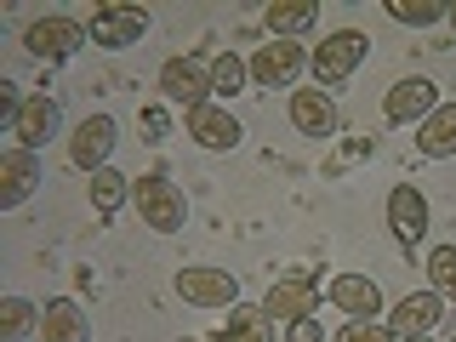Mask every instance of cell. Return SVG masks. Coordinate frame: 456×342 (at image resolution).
I'll return each mask as SVG.
<instances>
[{"label": "cell", "mask_w": 456, "mask_h": 342, "mask_svg": "<svg viewBox=\"0 0 456 342\" xmlns=\"http://www.w3.org/2000/svg\"><path fill=\"white\" fill-rule=\"evenodd\" d=\"M365 57H370L365 28H337V35H325L320 46L308 52V75H314L320 92H331V86H342L354 69H365Z\"/></svg>", "instance_id": "1"}, {"label": "cell", "mask_w": 456, "mask_h": 342, "mask_svg": "<svg viewBox=\"0 0 456 342\" xmlns=\"http://www.w3.org/2000/svg\"><path fill=\"white\" fill-rule=\"evenodd\" d=\"M132 206L154 234H177V228L189 223V200H183V189L166 177V171H149V177L132 183Z\"/></svg>", "instance_id": "2"}, {"label": "cell", "mask_w": 456, "mask_h": 342, "mask_svg": "<svg viewBox=\"0 0 456 342\" xmlns=\"http://www.w3.org/2000/svg\"><path fill=\"white\" fill-rule=\"evenodd\" d=\"M160 97L166 103H183V109L211 103V57H200V52L166 57L160 63Z\"/></svg>", "instance_id": "3"}, {"label": "cell", "mask_w": 456, "mask_h": 342, "mask_svg": "<svg viewBox=\"0 0 456 342\" xmlns=\"http://www.w3.org/2000/svg\"><path fill=\"white\" fill-rule=\"evenodd\" d=\"M86 23H75L69 12H46V18H35L23 28V46H28V57H46V63H69L80 46H86Z\"/></svg>", "instance_id": "4"}, {"label": "cell", "mask_w": 456, "mask_h": 342, "mask_svg": "<svg viewBox=\"0 0 456 342\" xmlns=\"http://www.w3.org/2000/svg\"><path fill=\"white\" fill-rule=\"evenodd\" d=\"M86 35H92V46H103V52H126V46H137V40L149 35V12L142 6H97L92 23H86Z\"/></svg>", "instance_id": "5"}, {"label": "cell", "mask_w": 456, "mask_h": 342, "mask_svg": "<svg viewBox=\"0 0 456 342\" xmlns=\"http://www.w3.org/2000/svg\"><path fill=\"white\" fill-rule=\"evenodd\" d=\"M183 126H189V137L200 142V149L211 154H228L240 149V137H246V126L228 114V103H200V109H183Z\"/></svg>", "instance_id": "6"}, {"label": "cell", "mask_w": 456, "mask_h": 342, "mask_svg": "<svg viewBox=\"0 0 456 342\" xmlns=\"http://www.w3.org/2000/svg\"><path fill=\"white\" fill-rule=\"evenodd\" d=\"M285 114H291V126L303 137H337V126H342V114L331 103V92H320V86H297L291 92V103H285Z\"/></svg>", "instance_id": "7"}, {"label": "cell", "mask_w": 456, "mask_h": 342, "mask_svg": "<svg viewBox=\"0 0 456 342\" xmlns=\"http://www.w3.org/2000/svg\"><path fill=\"white\" fill-rule=\"evenodd\" d=\"M177 297L194 303V308H234L240 303V280L228 274V268H183Z\"/></svg>", "instance_id": "8"}, {"label": "cell", "mask_w": 456, "mask_h": 342, "mask_svg": "<svg viewBox=\"0 0 456 342\" xmlns=\"http://www.w3.org/2000/svg\"><path fill=\"white\" fill-rule=\"evenodd\" d=\"M246 69H251V86H268V92H274V86H291L308 69V52L297 46V40H268Z\"/></svg>", "instance_id": "9"}, {"label": "cell", "mask_w": 456, "mask_h": 342, "mask_svg": "<svg viewBox=\"0 0 456 342\" xmlns=\"http://www.w3.org/2000/svg\"><path fill=\"white\" fill-rule=\"evenodd\" d=\"M114 114H86V120L75 126V137H69V160H75L80 171H103L109 154H114Z\"/></svg>", "instance_id": "10"}, {"label": "cell", "mask_w": 456, "mask_h": 342, "mask_svg": "<svg viewBox=\"0 0 456 342\" xmlns=\"http://www.w3.org/2000/svg\"><path fill=\"white\" fill-rule=\"evenodd\" d=\"M434 109H439V92H434V80H422V75L394 80L388 97H382V114H388V126H411V120L422 126Z\"/></svg>", "instance_id": "11"}, {"label": "cell", "mask_w": 456, "mask_h": 342, "mask_svg": "<svg viewBox=\"0 0 456 342\" xmlns=\"http://www.w3.org/2000/svg\"><path fill=\"white\" fill-rule=\"evenodd\" d=\"M388 228H394V240L405 251L422 246V240H428V194L411 189V183H399V189L388 194Z\"/></svg>", "instance_id": "12"}, {"label": "cell", "mask_w": 456, "mask_h": 342, "mask_svg": "<svg viewBox=\"0 0 456 342\" xmlns=\"http://www.w3.org/2000/svg\"><path fill=\"white\" fill-rule=\"evenodd\" d=\"M57 126H63V103L57 97H46V92H35L23 103V114H18V126H12V137H18V149H46V142L57 137Z\"/></svg>", "instance_id": "13"}, {"label": "cell", "mask_w": 456, "mask_h": 342, "mask_svg": "<svg viewBox=\"0 0 456 342\" xmlns=\"http://www.w3.org/2000/svg\"><path fill=\"white\" fill-rule=\"evenodd\" d=\"M439 314H445V297L439 291H411V297H399L388 308V331L394 337H422V331L439 325Z\"/></svg>", "instance_id": "14"}, {"label": "cell", "mask_w": 456, "mask_h": 342, "mask_svg": "<svg viewBox=\"0 0 456 342\" xmlns=\"http://www.w3.org/2000/svg\"><path fill=\"white\" fill-rule=\"evenodd\" d=\"M40 189V160L28 149H6L0 154V206H28V194Z\"/></svg>", "instance_id": "15"}, {"label": "cell", "mask_w": 456, "mask_h": 342, "mask_svg": "<svg viewBox=\"0 0 456 342\" xmlns=\"http://www.w3.org/2000/svg\"><path fill=\"white\" fill-rule=\"evenodd\" d=\"M263 308L274 314L280 325H297V320H314V308H320V297H314L308 280H274L263 297Z\"/></svg>", "instance_id": "16"}, {"label": "cell", "mask_w": 456, "mask_h": 342, "mask_svg": "<svg viewBox=\"0 0 456 342\" xmlns=\"http://www.w3.org/2000/svg\"><path fill=\"white\" fill-rule=\"evenodd\" d=\"M40 331H46V342H92V320L75 297H52L40 314Z\"/></svg>", "instance_id": "17"}, {"label": "cell", "mask_w": 456, "mask_h": 342, "mask_svg": "<svg viewBox=\"0 0 456 342\" xmlns=\"http://www.w3.org/2000/svg\"><path fill=\"white\" fill-rule=\"evenodd\" d=\"M331 303L348 314V320H377L382 291H377V280H365V274H337L331 280Z\"/></svg>", "instance_id": "18"}, {"label": "cell", "mask_w": 456, "mask_h": 342, "mask_svg": "<svg viewBox=\"0 0 456 342\" xmlns=\"http://www.w3.org/2000/svg\"><path fill=\"white\" fill-rule=\"evenodd\" d=\"M417 154H428V160H445V154H456V103H439L417 126Z\"/></svg>", "instance_id": "19"}, {"label": "cell", "mask_w": 456, "mask_h": 342, "mask_svg": "<svg viewBox=\"0 0 456 342\" xmlns=\"http://www.w3.org/2000/svg\"><path fill=\"white\" fill-rule=\"evenodd\" d=\"M274 314H268L263 303H234L228 308V342H274Z\"/></svg>", "instance_id": "20"}, {"label": "cell", "mask_w": 456, "mask_h": 342, "mask_svg": "<svg viewBox=\"0 0 456 342\" xmlns=\"http://www.w3.org/2000/svg\"><path fill=\"white\" fill-rule=\"evenodd\" d=\"M263 23L274 28L280 40H297L303 28H314V23H320V6H314V0H274Z\"/></svg>", "instance_id": "21"}, {"label": "cell", "mask_w": 456, "mask_h": 342, "mask_svg": "<svg viewBox=\"0 0 456 342\" xmlns=\"http://www.w3.org/2000/svg\"><path fill=\"white\" fill-rule=\"evenodd\" d=\"M251 86V69L240 63L234 52H223V57H211V103H234L240 92Z\"/></svg>", "instance_id": "22"}, {"label": "cell", "mask_w": 456, "mask_h": 342, "mask_svg": "<svg viewBox=\"0 0 456 342\" xmlns=\"http://www.w3.org/2000/svg\"><path fill=\"white\" fill-rule=\"evenodd\" d=\"M120 206H132V183H126L114 166L92 171V211H97V217H114Z\"/></svg>", "instance_id": "23"}, {"label": "cell", "mask_w": 456, "mask_h": 342, "mask_svg": "<svg viewBox=\"0 0 456 342\" xmlns=\"http://www.w3.org/2000/svg\"><path fill=\"white\" fill-rule=\"evenodd\" d=\"M28 325H40V314L23 297H0V342H23Z\"/></svg>", "instance_id": "24"}, {"label": "cell", "mask_w": 456, "mask_h": 342, "mask_svg": "<svg viewBox=\"0 0 456 342\" xmlns=\"http://www.w3.org/2000/svg\"><path fill=\"white\" fill-rule=\"evenodd\" d=\"M428 291L456 297V246H434V251H428Z\"/></svg>", "instance_id": "25"}, {"label": "cell", "mask_w": 456, "mask_h": 342, "mask_svg": "<svg viewBox=\"0 0 456 342\" xmlns=\"http://www.w3.org/2000/svg\"><path fill=\"white\" fill-rule=\"evenodd\" d=\"M388 18L411 23V28H428V23L445 18V6H434V0H388Z\"/></svg>", "instance_id": "26"}, {"label": "cell", "mask_w": 456, "mask_h": 342, "mask_svg": "<svg viewBox=\"0 0 456 342\" xmlns=\"http://www.w3.org/2000/svg\"><path fill=\"white\" fill-rule=\"evenodd\" d=\"M337 342H399V337L388 331V325H377V320H348Z\"/></svg>", "instance_id": "27"}, {"label": "cell", "mask_w": 456, "mask_h": 342, "mask_svg": "<svg viewBox=\"0 0 456 342\" xmlns=\"http://www.w3.org/2000/svg\"><path fill=\"white\" fill-rule=\"evenodd\" d=\"M137 114H142V137H149V142H160V137L171 132V120H166L160 103H149V109H137Z\"/></svg>", "instance_id": "28"}, {"label": "cell", "mask_w": 456, "mask_h": 342, "mask_svg": "<svg viewBox=\"0 0 456 342\" xmlns=\"http://www.w3.org/2000/svg\"><path fill=\"white\" fill-rule=\"evenodd\" d=\"M23 103H28V97L18 92V86H0V120H6V126H18V114H23Z\"/></svg>", "instance_id": "29"}, {"label": "cell", "mask_w": 456, "mask_h": 342, "mask_svg": "<svg viewBox=\"0 0 456 342\" xmlns=\"http://www.w3.org/2000/svg\"><path fill=\"white\" fill-rule=\"evenodd\" d=\"M285 331H291V342H325L320 320H297V325H285Z\"/></svg>", "instance_id": "30"}, {"label": "cell", "mask_w": 456, "mask_h": 342, "mask_svg": "<svg viewBox=\"0 0 456 342\" xmlns=\"http://www.w3.org/2000/svg\"><path fill=\"white\" fill-rule=\"evenodd\" d=\"M194 342H228V337H194Z\"/></svg>", "instance_id": "31"}, {"label": "cell", "mask_w": 456, "mask_h": 342, "mask_svg": "<svg viewBox=\"0 0 456 342\" xmlns=\"http://www.w3.org/2000/svg\"><path fill=\"white\" fill-rule=\"evenodd\" d=\"M399 342H428V337H399Z\"/></svg>", "instance_id": "32"}, {"label": "cell", "mask_w": 456, "mask_h": 342, "mask_svg": "<svg viewBox=\"0 0 456 342\" xmlns=\"http://www.w3.org/2000/svg\"><path fill=\"white\" fill-rule=\"evenodd\" d=\"M451 23H456V6H451Z\"/></svg>", "instance_id": "33"}]
</instances>
